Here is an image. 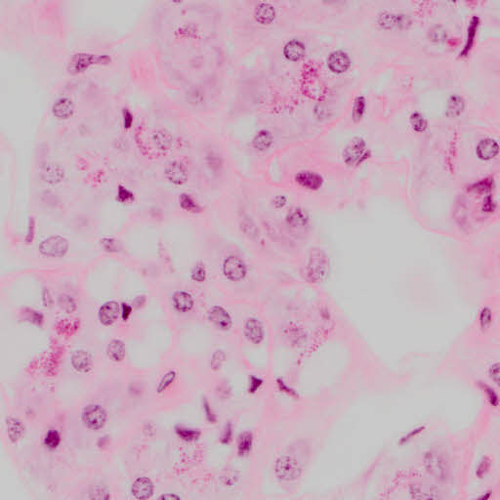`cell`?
Wrapping results in <instances>:
<instances>
[{
  "label": "cell",
  "mask_w": 500,
  "mask_h": 500,
  "mask_svg": "<svg viewBox=\"0 0 500 500\" xmlns=\"http://www.w3.org/2000/svg\"><path fill=\"white\" fill-rule=\"evenodd\" d=\"M170 140H171L170 136L166 132L161 131V132H158L157 135H156L155 143L158 146L159 150H167L170 147V144H171Z\"/></svg>",
  "instance_id": "d6a6232c"
},
{
  "label": "cell",
  "mask_w": 500,
  "mask_h": 500,
  "mask_svg": "<svg viewBox=\"0 0 500 500\" xmlns=\"http://www.w3.org/2000/svg\"><path fill=\"white\" fill-rule=\"evenodd\" d=\"M263 384V380L257 376L251 375L249 377V383H248V392L250 394H255L260 387Z\"/></svg>",
  "instance_id": "74e56055"
},
{
  "label": "cell",
  "mask_w": 500,
  "mask_h": 500,
  "mask_svg": "<svg viewBox=\"0 0 500 500\" xmlns=\"http://www.w3.org/2000/svg\"><path fill=\"white\" fill-rule=\"evenodd\" d=\"M154 486L149 478L141 477L134 481L131 488L132 495L136 499H149L153 494Z\"/></svg>",
  "instance_id": "ba28073f"
},
{
  "label": "cell",
  "mask_w": 500,
  "mask_h": 500,
  "mask_svg": "<svg viewBox=\"0 0 500 500\" xmlns=\"http://www.w3.org/2000/svg\"><path fill=\"white\" fill-rule=\"evenodd\" d=\"M208 319L217 328L227 331L233 326V320L230 314L220 306H213L208 311Z\"/></svg>",
  "instance_id": "8992f818"
},
{
  "label": "cell",
  "mask_w": 500,
  "mask_h": 500,
  "mask_svg": "<svg viewBox=\"0 0 500 500\" xmlns=\"http://www.w3.org/2000/svg\"><path fill=\"white\" fill-rule=\"evenodd\" d=\"M103 247L107 251H115L116 250V246H117V242L112 239V238H104L102 241H101Z\"/></svg>",
  "instance_id": "60d3db41"
},
{
  "label": "cell",
  "mask_w": 500,
  "mask_h": 500,
  "mask_svg": "<svg viewBox=\"0 0 500 500\" xmlns=\"http://www.w3.org/2000/svg\"><path fill=\"white\" fill-rule=\"evenodd\" d=\"M225 359H226V356L224 354V352L221 350H217L214 354H213V357H212V360H211V367L213 370H219L224 362H225Z\"/></svg>",
  "instance_id": "836d02e7"
},
{
  "label": "cell",
  "mask_w": 500,
  "mask_h": 500,
  "mask_svg": "<svg viewBox=\"0 0 500 500\" xmlns=\"http://www.w3.org/2000/svg\"><path fill=\"white\" fill-rule=\"evenodd\" d=\"M306 53L305 45L297 39L288 41L284 48V55L289 61L296 62L301 60Z\"/></svg>",
  "instance_id": "4fadbf2b"
},
{
  "label": "cell",
  "mask_w": 500,
  "mask_h": 500,
  "mask_svg": "<svg viewBox=\"0 0 500 500\" xmlns=\"http://www.w3.org/2000/svg\"><path fill=\"white\" fill-rule=\"evenodd\" d=\"M410 123L417 132H422L427 127V121L419 113H413L410 117Z\"/></svg>",
  "instance_id": "1f68e13d"
},
{
  "label": "cell",
  "mask_w": 500,
  "mask_h": 500,
  "mask_svg": "<svg viewBox=\"0 0 500 500\" xmlns=\"http://www.w3.org/2000/svg\"><path fill=\"white\" fill-rule=\"evenodd\" d=\"M296 181L307 189L317 190L322 184V178L317 173L307 171L299 173L296 176Z\"/></svg>",
  "instance_id": "d6986e66"
},
{
  "label": "cell",
  "mask_w": 500,
  "mask_h": 500,
  "mask_svg": "<svg viewBox=\"0 0 500 500\" xmlns=\"http://www.w3.org/2000/svg\"><path fill=\"white\" fill-rule=\"evenodd\" d=\"M68 241L65 237L60 235H54L43 240L38 249L47 257H63L66 255L68 250Z\"/></svg>",
  "instance_id": "3957f363"
},
{
  "label": "cell",
  "mask_w": 500,
  "mask_h": 500,
  "mask_svg": "<svg viewBox=\"0 0 500 500\" xmlns=\"http://www.w3.org/2000/svg\"><path fill=\"white\" fill-rule=\"evenodd\" d=\"M232 439H233V426H232V423L229 422L224 428L223 435L221 438V443L223 445H228L231 443Z\"/></svg>",
  "instance_id": "d590c367"
},
{
  "label": "cell",
  "mask_w": 500,
  "mask_h": 500,
  "mask_svg": "<svg viewBox=\"0 0 500 500\" xmlns=\"http://www.w3.org/2000/svg\"><path fill=\"white\" fill-rule=\"evenodd\" d=\"M67 110L72 112L73 107L71 105V101L66 99V98H62V99L57 101V103L54 105V115H56L57 117L67 118L68 116L71 115L70 113L67 112Z\"/></svg>",
  "instance_id": "d4e9b609"
},
{
  "label": "cell",
  "mask_w": 500,
  "mask_h": 500,
  "mask_svg": "<svg viewBox=\"0 0 500 500\" xmlns=\"http://www.w3.org/2000/svg\"><path fill=\"white\" fill-rule=\"evenodd\" d=\"M159 499L163 500H172V499H181L180 496L178 495H175V494H171V493H166V494H163L159 497Z\"/></svg>",
  "instance_id": "ee69618b"
},
{
  "label": "cell",
  "mask_w": 500,
  "mask_h": 500,
  "mask_svg": "<svg viewBox=\"0 0 500 500\" xmlns=\"http://www.w3.org/2000/svg\"><path fill=\"white\" fill-rule=\"evenodd\" d=\"M254 17L258 23L269 25L275 20L276 10L270 3L260 2L254 10Z\"/></svg>",
  "instance_id": "7c38bea8"
},
{
  "label": "cell",
  "mask_w": 500,
  "mask_h": 500,
  "mask_svg": "<svg viewBox=\"0 0 500 500\" xmlns=\"http://www.w3.org/2000/svg\"><path fill=\"white\" fill-rule=\"evenodd\" d=\"M107 356L113 362H121L125 358V345L119 339L112 340L107 346Z\"/></svg>",
  "instance_id": "ac0fdd59"
},
{
  "label": "cell",
  "mask_w": 500,
  "mask_h": 500,
  "mask_svg": "<svg viewBox=\"0 0 500 500\" xmlns=\"http://www.w3.org/2000/svg\"><path fill=\"white\" fill-rule=\"evenodd\" d=\"M365 149V142L361 138H354L344 151V158L347 163L355 162Z\"/></svg>",
  "instance_id": "2e32d148"
},
{
  "label": "cell",
  "mask_w": 500,
  "mask_h": 500,
  "mask_svg": "<svg viewBox=\"0 0 500 500\" xmlns=\"http://www.w3.org/2000/svg\"><path fill=\"white\" fill-rule=\"evenodd\" d=\"M366 112V99L363 96H359L356 98L354 106H353V111H352V116L355 121H360Z\"/></svg>",
  "instance_id": "4316f807"
},
{
  "label": "cell",
  "mask_w": 500,
  "mask_h": 500,
  "mask_svg": "<svg viewBox=\"0 0 500 500\" xmlns=\"http://www.w3.org/2000/svg\"><path fill=\"white\" fill-rule=\"evenodd\" d=\"M71 366L80 373H87L92 368V357L87 351L76 350L71 357Z\"/></svg>",
  "instance_id": "9c48e42d"
},
{
  "label": "cell",
  "mask_w": 500,
  "mask_h": 500,
  "mask_svg": "<svg viewBox=\"0 0 500 500\" xmlns=\"http://www.w3.org/2000/svg\"><path fill=\"white\" fill-rule=\"evenodd\" d=\"M253 146L257 150H266L273 143V136L267 130H261L253 138Z\"/></svg>",
  "instance_id": "7402d4cb"
},
{
  "label": "cell",
  "mask_w": 500,
  "mask_h": 500,
  "mask_svg": "<svg viewBox=\"0 0 500 500\" xmlns=\"http://www.w3.org/2000/svg\"><path fill=\"white\" fill-rule=\"evenodd\" d=\"M398 22V17L394 16V15H383L380 17V20H379V23L380 25L384 27V28H392L393 26H395Z\"/></svg>",
  "instance_id": "f35d334b"
},
{
  "label": "cell",
  "mask_w": 500,
  "mask_h": 500,
  "mask_svg": "<svg viewBox=\"0 0 500 500\" xmlns=\"http://www.w3.org/2000/svg\"><path fill=\"white\" fill-rule=\"evenodd\" d=\"M107 412L99 404H89L82 411V422L91 430H99L107 422Z\"/></svg>",
  "instance_id": "7a4b0ae2"
},
{
  "label": "cell",
  "mask_w": 500,
  "mask_h": 500,
  "mask_svg": "<svg viewBox=\"0 0 500 500\" xmlns=\"http://www.w3.org/2000/svg\"><path fill=\"white\" fill-rule=\"evenodd\" d=\"M206 271L202 265H197L192 272V279L198 283H202L205 281Z\"/></svg>",
  "instance_id": "e575fe53"
},
{
  "label": "cell",
  "mask_w": 500,
  "mask_h": 500,
  "mask_svg": "<svg viewBox=\"0 0 500 500\" xmlns=\"http://www.w3.org/2000/svg\"><path fill=\"white\" fill-rule=\"evenodd\" d=\"M223 273L228 280L239 282L246 277L247 267L239 257L230 256L223 263Z\"/></svg>",
  "instance_id": "277c9868"
},
{
  "label": "cell",
  "mask_w": 500,
  "mask_h": 500,
  "mask_svg": "<svg viewBox=\"0 0 500 500\" xmlns=\"http://www.w3.org/2000/svg\"><path fill=\"white\" fill-rule=\"evenodd\" d=\"M244 334L250 342L259 344L264 338V329L261 322L254 317L247 319L244 326Z\"/></svg>",
  "instance_id": "30bf717a"
},
{
  "label": "cell",
  "mask_w": 500,
  "mask_h": 500,
  "mask_svg": "<svg viewBox=\"0 0 500 500\" xmlns=\"http://www.w3.org/2000/svg\"><path fill=\"white\" fill-rule=\"evenodd\" d=\"M175 432L178 437H180L182 440L186 441V442L197 441L201 435L199 429H192V428H187V427H183V426H176Z\"/></svg>",
  "instance_id": "484cf974"
},
{
  "label": "cell",
  "mask_w": 500,
  "mask_h": 500,
  "mask_svg": "<svg viewBox=\"0 0 500 500\" xmlns=\"http://www.w3.org/2000/svg\"><path fill=\"white\" fill-rule=\"evenodd\" d=\"M119 316H121V307L117 301H108L104 303L98 312V318L105 326L113 325Z\"/></svg>",
  "instance_id": "5b68a950"
},
{
  "label": "cell",
  "mask_w": 500,
  "mask_h": 500,
  "mask_svg": "<svg viewBox=\"0 0 500 500\" xmlns=\"http://www.w3.org/2000/svg\"><path fill=\"white\" fill-rule=\"evenodd\" d=\"M253 445V438L252 434L246 431L239 435L238 438V444H237V452L239 456H246L248 455L252 449Z\"/></svg>",
  "instance_id": "603a6c76"
},
{
  "label": "cell",
  "mask_w": 500,
  "mask_h": 500,
  "mask_svg": "<svg viewBox=\"0 0 500 500\" xmlns=\"http://www.w3.org/2000/svg\"><path fill=\"white\" fill-rule=\"evenodd\" d=\"M327 65L332 72L341 74L349 69L351 66L350 58L348 54L343 51H335L329 55Z\"/></svg>",
  "instance_id": "52a82bcc"
},
{
  "label": "cell",
  "mask_w": 500,
  "mask_h": 500,
  "mask_svg": "<svg viewBox=\"0 0 500 500\" xmlns=\"http://www.w3.org/2000/svg\"><path fill=\"white\" fill-rule=\"evenodd\" d=\"M275 472L278 478L284 481H292L300 476L301 468L294 458L284 455L277 459Z\"/></svg>",
  "instance_id": "6da1fadb"
},
{
  "label": "cell",
  "mask_w": 500,
  "mask_h": 500,
  "mask_svg": "<svg viewBox=\"0 0 500 500\" xmlns=\"http://www.w3.org/2000/svg\"><path fill=\"white\" fill-rule=\"evenodd\" d=\"M180 204L182 208L189 212H199L200 210L199 203L194 200L190 195L183 194L180 197Z\"/></svg>",
  "instance_id": "83f0119b"
},
{
  "label": "cell",
  "mask_w": 500,
  "mask_h": 500,
  "mask_svg": "<svg viewBox=\"0 0 500 500\" xmlns=\"http://www.w3.org/2000/svg\"><path fill=\"white\" fill-rule=\"evenodd\" d=\"M176 376H177V373L174 370H170V371L166 372L157 385V388H156L157 393L158 394L163 393L167 388L174 382V380L176 379Z\"/></svg>",
  "instance_id": "f546056e"
},
{
  "label": "cell",
  "mask_w": 500,
  "mask_h": 500,
  "mask_svg": "<svg viewBox=\"0 0 500 500\" xmlns=\"http://www.w3.org/2000/svg\"><path fill=\"white\" fill-rule=\"evenodd\" d=\"M59 306L67 314H71L76 310V303L68 295H61L59 297Z\"/></svg>",
  "instance_id": "4dcf8cb0"
},
{
  "label": "cell",
  "mask_w": 500,
  "mask_h": 500,
  "mask_svg": "<svg viewBox=\"0 0 500 500\" xmlns=\"http://www.w3.org/2000/svg\"><path fill=\"white\" fill-rule=\"evenodd\" d=\"M131 313H132V308H131V306H129V305H128V304H126V303H123V304L121 305V318H122L124 321H126V320L129 318V317H130Z\"/></svg>",
  "instance_id": "b9f144b4"
},
{
  "label": "cell",
  "mask_w": 500,
  "mask_h": 500,
  "mask_svg": "<svg viewBox=\"0 0 500 500\" xmlns=\"http://www.w3.org/2000/svg\"><path fill=\"white\" fill-rule=\"evenodd\" d=\"M60 444H61L60 433L54 429L49 430L44 438V445L50 450H55L59 447Z\"/></svg>",
  "instance_id": "f1b7e54d"
},
{
  "label": "cell",
  "mask_w": 500,
  "mask_h": 500,
  "mask_svg": "<svg viewBox=\"0 0 500 500\" xmlns=\"http://www.w3.org/2000/svg\"><path fill=\"white\" fill-rule=\"evenodd\" d=\"M64 175H65L64 169L60 165L54 163H51L49 165L44 167L41 173L42 179L46 183L53 184V185L60 183L64 179Z\"/></svg>",
  "instance_id": "e0dca14e"
},
{
  "label": "cell",
  "mask_w": 500,
  "mask_h": 500,
  "mask_svg": "<svg viewBox=\"0 0 500 500\" xmlns=\"http://www.w3.org/2000/svg\"><path fill=\"white\" fill-rule=\"evenodd\" d=\"M464 110V101L459 96H451L448 103L447 115L448 117H456L461 115Z\"/></svg>",
  "instance_id": "cb8c5ba5"
},
{
  "label": "cell",
  "mask_w": 500,
  "mask_h": 500,
  "mask_svg": "<svg viewBox=\"0 0 500 500\" xmlns=\"http://www.w3.org/2000/svg\"><path fill=\"white\" fill-rule=\"evenodd\" d=\"M43 303H44L45 307H50L51 304H52L50 293L47 289H44V291H43Z\"/></svg>",
  "instance_id": "7bdbcfd3"
},
{
  "label": "cell",
  "mask_w": 500,
  "mask_h": 500,
  "mask_svg": "<svg viewBox=\"0 0 500 500\" xmlns=\"http://www.w3.org/2000/svg\"><path fill=\"white\" fill-rule=\"evenodd\" d=\"M479 24H480V19L479 18L474 17L472 19V21L470 23V26H469V29H468V36H467V42L466 44H465V47H464V49L462 51V53H460V55L462 57H465L467 55H469L470 51L472 49V47L474 45L475 37H476V34H477V31H478Z\"/></svg>",
  "instance_id": "44dd1931"
},
{
  "label": "cell",
  "mask_w": 500,
  "mask_h": 500,
  "mask_svg": "<svg viewBox=\"0 0 500 500\" xmlns=\"http://www.w3.org/2000/svg\"><path fill=\"white\" fill-rule=\"evenodd\" d=\"M203 410H204V412H205V415H206L207 420H208L210 423H216V415H215V413L213 412V410H212L211 406L209 405V403H208L207 400H204V401H203Z\"/></svg>",
  "instance_id": "ab89813d"
},
{
  "label": "cell",
  "mask_w": 500,
  "mask_h": 500,
  "mask_svg": "<svg viewBox=\"0 0 500 500\" xmlns=\"http://www.w3.org/2000/svg\"><path fill=\"white\" fill-rule=\"evenodd\" d=\"M167 179L175 185H182L186 182L188 174L186 168L179 162H172L166 168Z\"/></svg>",
  "instance_id": "9a60e30c"
},
{
  "label": "cell",
  "mask_w": 500,
  "mask_h": 500,
  "mask_svg": "<svg viewBox=\"0 0 500 500\" xmlns=\"http://www.w3.org/2000/svg\"><path fill=\"white\" fill-rule=\"evenodd\" d=\"M133 194L130 191H128L127 189H125V188H123L121 186L118 188L117 199H118L119 201H121V202H128V201L133 200Z\"/></svg>",
  "instance_id": "8d00e7d4"
},
{
  "label": "cell",
  "mask_w": 500,
  "mask_h": 500,
  "mask_svg": "<svg viewBox=\"0 0 500 500\" xmlns=\"http://www.w3.org/2000/svg\"><path fill=\"white\" fill-rule=\"evenodd\" d=\"M172 303L174 308L180 313H188L194 308L193 296L186 291H176L173 294Z\"/></svg>",
  "instance_id": "5bb4252c"
},
{
  "label": "cell",
  "mask_w": 500,
  "mask_h": 500,
  "mask_svg": "<svg viewBox=\"0 0 500 500\" xmlns=\"http://www.w3.org/2000/svg\"><path fill=\"white\" fill-rule=\"evenodd\" d=\"M498 152V145L495 141L486 139L483 140L478 146V154L483 159H489Z\"/></svg>",
  "instance_id": "ffe728a7"
},
{
  "label": "cell",
  "mask_w": 500,
  "mask_h": 500,
  "mask_svg": "<svg viewBox=\"0 0 500 500\" xmlns=\"http://www.w3.org/2000/svg\"><path fill=\"white\" fill-rule=\"evenodd\" d=\"M5 429L9 440L12 443H17L22 439L25 432L23 423L15 417L9 416L5 419Z\"/></svg>",
  "instance_id": "8fae6325"
}]
</instances>
